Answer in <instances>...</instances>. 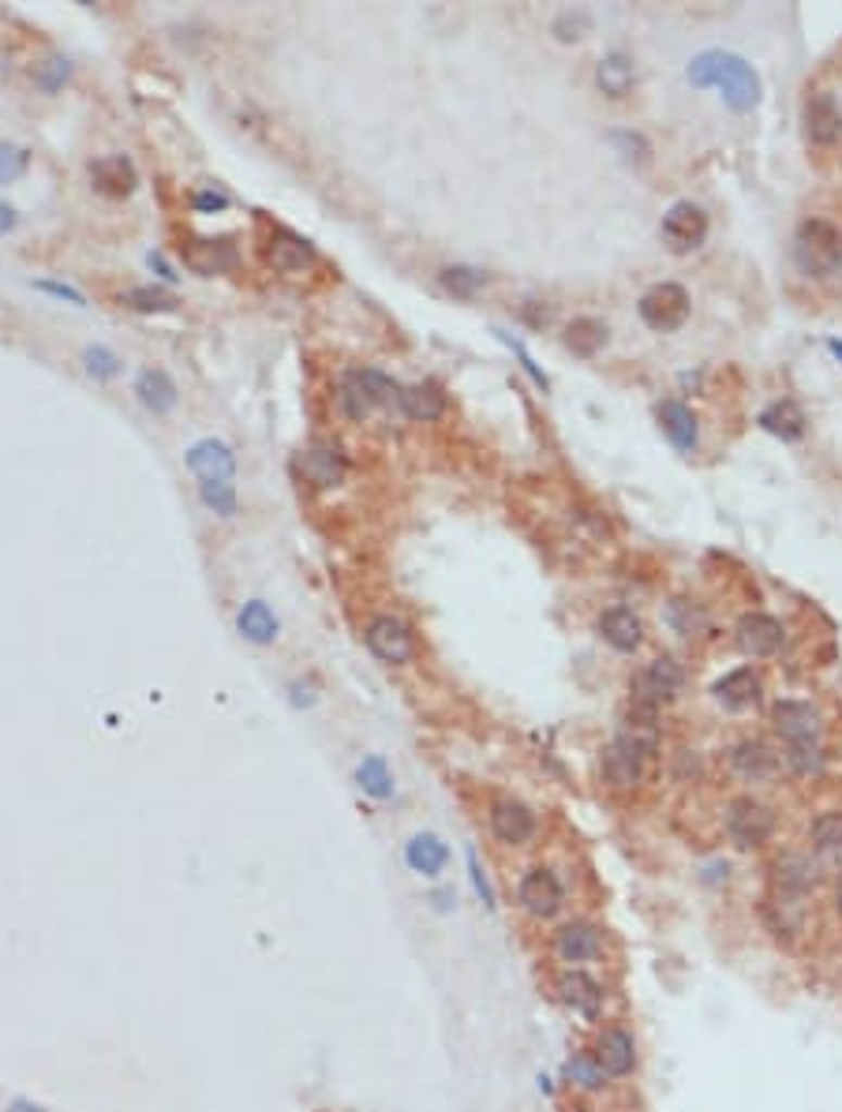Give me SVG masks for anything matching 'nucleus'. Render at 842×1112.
I'll list each match as a JSON object with an SVG mask.
<instances>
[{
    "label": "nucleus",
    "mask_w": 842,
    "mask_h": 1112,
    "mask_svg": "<svg viewBox=\"0 0 842 1112\" xmlns=\"http://www.w3.org/2000/svg\"><path fill=\"white\" fill-rule=\"evenodd\" d=\"M686 75L693 87H719L722 101H727L734 113H753V109L761 105V75H756L753 64L738 53L707 49V53L693 57Z\"/></svg>",
    "instance_id": "obj_1"
},
{
    "label": "nucleus",
    "mask_w": 842,
    "mask_h": 1112,
    "mask_svg": "<svg viewBox=\"0 0 842 1112\" xmlns=\"http://www.w3.org/2000/svg\"><path fill=\"white\" fill-rule=\"evenodd\" d=\"M794 263L805 277L842 274V233L828 217H805L794 233Z\"/></svg>",
    "instance_id": "obj_2"
},
{
    "label": "nucleus",
    "mask_w": 842,
    "mask_h": 1112,
    "mask_svg": "<svg viewBox=\"0 0 842 1112\" xmlns=\"http://www.w3.org/2000/svg\"><path fill=\"white\" fill-rule=\"evenodd\" d=\"M637 311H640V318H644L648 330L674 334V330H681V326L689 323L693 300H689V292L681 289L678 282H659V285H652L644 297H640Z\"/></svg>",
    "instance_id": "obj_3"
},
{
    "label": "nucleus",
    "mask_w": 842,
    "mask_h": 1112,
    "mask_svg": "<svg viewBox=\"0 0 842 1112\" xmlns=\"http://www.w3.org/2000/svg\"><path fill=\"white\" fill-rule=\"evenodd\" d=\"M681 686H686V671H681V663L670 660V655L652 660L648 667H640L633 674V682H629V689H633V704L652 708V712H659L663 704L674 701V697L681 694Z\"/></svg>",
    "instance_id": "obj_4"
},
{
    "label": "nucleus",
    "mask_w": 842,
    "mask_h": 1112,
    "mask_svg": "<svg viewBox=\"0 0 842 1112\" xmlns=\"http://www.w3.org/2000/svg\"><path fill=\"white\" fill-rule=\"evenodd\" d=\"M659 236L674 255H689V251H696L707 240V214L689 199L674 202L667 214H663Z\"/></svg>",
    "instance_id": "obj_5"
},
{
    "label": "nucleus",
    "mask_w": 842,
    "mask_h": 1112,
    "mask_svg": "<svg viewBox=\"0 0 842 1112\" xmlns=\"http://www.w3.org/2000/svg\"><path fill=\"white\" fill-rule=\"evenodd\" d=\"M727 832L738 847H761V842L771 839L775 832V813L756 798H734L727 805Z\"/></svg>",
    "instance_id": "obj_6"
},
{
    "label": "nucleus",
    "mask_w": 842,
    "mask_h": 1112,
    "mask_svg": "<svg viewBox=\"0 0 842 1112\" xmlns=\"http://www.w3.org/2000/svg\"><path fill=\"white\" fill-rule=\"evenodd\" d=\"M517 899H520V907H525V914H532L543 922V917H554L562 910V903H566V888H562V880L551 870L536 865V870H528L525 876H520Z\"/></svg>",
    "instance_id": "obj_7"
},
{
    "label": "nucleus",
    "mask_w": 842,
    "mask_h": 1112,
    "mask_svg": "<svg viewBox=\"0 0 842 1112\" xmlns=\"http://www.w3.org/2000/svg\"><path fill=\"white\" fill-rule=\"evenodd\" d=\"M367 648L378 655L382 663H409L412 655H416V640H412V629L404 626L401 619H393V614H378V619H370L367 622Z\"/></svg>",
    "instance_id": "obj_8"
},
{
    "label": "nucleus",
    "mask_w": 842,
    "mask_h": 1112,
    "mask_svg": "<svg viewBox=\"0 0 842 1112\" xmlns=\"http://www.w3.org/2000/svg\"><path fill=\"white\" fill-rule=\"evenodd\" d=\"M648 749L644 746H637L629 735H618L606 746V753H603V775L611 779V787H618V790H633L640 787V779H644V761H648Z\"/></svg>",
    "instance_id": "obj_9"
},
{
    "label": "nucleus",
    "mask_w": 842,
    "mask_h": 1112,
    "mask_svg": "<svg viewBox=\"0 0 842 1112\" xmlns=\"http://www.w3.org/2000/svg\"><path fill=\"white\" fill-rule=\"evenodd\" d=\"M554 997H558L562 1008L577 1011V1015L600 1019L606 992H603V985L595 982V977L588 974V971H573V966H569V971H562L558 977H554Z\"/></svg>",
    "instance_id": "obj_10"
},
{
    "label": "nucleus",
    "mask_w": 842,
    "mask_h": 1112,
    "mask_svg": "<svg viewBox=\"0 0 842 1112\" xmlns=\"http://www.w3.org/2000/svg\"><path fill=\"white\" fill-rule=\"evenodd\" d=\"M487 821H491L494 839L505 842V847H525V842L536 839L539 828L536 813L525 802H517V798H499L491 805V813H487Z\"/></svg>",
    "instance_id": "obj_11"
},
{
    "label": "nucleus",
    "mask_w": 842,
    "mask_h": 1112,
    "mask_svg": "<svg viewBox=\"0 0 842 1112\" xmlns=\"http://www.w3.org/2000/svg\"><path fill=\"white\" fill-rule=\"evenodd\" d=\"M592 1057H595V1064H600L603 1072H606V1078L633 1075V1067H637V1041H633V1034L621 1030V1026H606V1030H600V1038H595V1045H592Z\"/></svg>",
    "instance_id": "obj_12"
},
{
    "label": "nucleus",
    "mask_w": 842,
    "mask_h": 1112,
    "mask_svg": "<svg viewBox=\"0 0 842 1112\" xmlns=\"http://www.w3.org/2000/svg\"><path fill=\"white\" fill-rule=\"evenodd\" d=\"M805 139L813 147H835L842 139V109L828 90L805 98Z\"/></svg>",
    "instance_id": "obj_13"
},
{
    "label": "nucleus",
    "mask_w": 842,
    "mask_h": 1112,
    "mask_svg": "<svg viewBox=\"0 0 842 1112\" xmlns=\"http://www.w3.org/2000/svg\"><path fill=\"white\" fill-rule=\"evenodd\" d=\"M738 645H741V652L753 655V660H768V655H775L787 645V629H782V622L771 619V614L753 611L738 622Z\"/></svg>",
    "instance_id": "obj_14"
},
{
    "label": "nucleus",
    "mask_w": 842,
    "mask_h": 1112,
    "mask_svg": "<svg viewBox=\"0 0 842 1112\" xmlns=\"http://www.w3.org/2000/svg\"><path fill=\"white\" fill-rule=\"evenodd\" d=\"M771 723L787 746H802V741H820V715H816L813 704L805 701H779L771 708Z\"/></svg>",
    "instance_id": "obj_15"
},
{
    "label": "nucleus",
    "mask_w": 842,
    "mask_h": 1112,
    "mask_svg": "<svg viewBox=\"0 0 842 1112\" xmlns=\"http://www.w3.org/2000/svg\"><path fill=\"white\" fill-rule=\"evenodd\" d=\"M554 951L562 963H592L603 955V933L592 922H566L554 933Z\"/></svg>",
    "instance_id": "obj_16"
},
{
    "label": "nucleus",
    "mask_w": 842,
    "mask_h": 1112,
    "mask_svg": "<svg viewBox=\"0 0 842 1112\" xmlns=\"http://www.w3.org/2000/svg\"><path fill=\"white\" fill-rule=\"evenodd\" d=\"M188 468L199 476V484H229L236 472V458L225 442L217 438H202L188 450Z\"/></svg>",
    "instance_id": "obj_17"
},
{
    "label": "nucleus",
    "mask_w": 842,
    "mask_h": 1112,
    "mask_svg": "<svg viewBox=\"0 0 842 1112\" xmlns=\"http://www.w3.org/2000/svg\"><path fill=\"white\" fill-rule=\"evenodd\" d=\"M730 769H734L745 783H768L779 775V753L761 738H745L730 753Z\"/></svg>",
    "instance_id": "obj_18"
},
{
    "label": "nucleus",
    "mask_w": 842,
    "mask_h": 1112,
    "mask_svg": "<svg viewBox=\"0 0 842 1112\" xmlns=\"http://www.w3.org/2000/svg\"><path fill=\"white\" fill-rule=\"evenodd\" d=\"M266 263L274 266L277 274H303V270L315 263V248L297 233L274 229V236L266 240Z\"/></svg>",
    "instance_id": "obj_19"
},
{
    "label": "nucleus",
    "mask_w": 842,
    "mask_h": 1112,
    "mask_svg": "<svg viewBox=\"0 0 842 1112\" xmlns=\"http://www.w3.org/2000/svg\"><path fill=\"white\" fill-rule=\"evenodd\" d=\"M715 701H719L727 712H745V708H753L756 701H761V674H756L753 667H738V671H730V674H722L719 682H715Z\"/></svg>",
    "instance_id": "obj_20"
},
{
    "label": "nucleus",
    "mask_w": 842,
    "mask_h": 1112,
    "mask_svg": "<svg viewBox=\"0 0 842 1112\" xmlns=\"http://www.w3.org/2000/svg\"><path fill=\"white\" fill-rule=\"evenodd\" d=\"M184 263L202 277H214L236 266V248L229 240H199V236H191L184 243Z\"/></svg>",
    "instance_id": "obj_21"
},
{
    "label": "nucleus",
    "mask_w": 842,
    "mask_h": 1112,
    "mask_svg": "<svg viewBox=\"0 0 842 1112\" xmlns=\"http://www.w3.org/2000/svg\"><path fill=\"white\" fill-rule=\"evenodd\" d=\"M633 83H637L633 57L621 53V49H611V53H606L603 61L595 64V87H600L606 98H614V101L629 98Z\"/></svg>",
    "instance_id": "obj_22"
},
{
    "label": "nucleus",
    "mask_w": 842,
    "mask_h": 1112,
    "mask_svg": "<svg viewBox=\"0 0 842 1112\" xmlns=\"http://www.w3.org/2000/svg\"><path fill=\"white\" fill-rule=\"evenodd\" d=\"M655 416H659L663 435H667L681 453H693L696 450V442H701V427H696V416H693V409H689V404L663 401L659 409H655Z\"/></svg>",
    "instance_id": "obj_23"
},
{
    "label": "nucleus",
    "mask_w": 842,
    "mask_h": 1112,
    "mask_svg": "<svg viewBox=\"0 0 842 1112\" xmlns=\"http://www.w3.org/2000/svg\"><path fill=\"white\" fill-rule=\"evenodd\" d=\"M600 634L618 652H637L640 640H644V626L629 607H611V611L600 614Z\"/></svg>",
    "instance_id": "obj_24"
},
{
    "label": "nucleus",
    "mask_w": 842,
    "mask_h": 1112,
    "mask_svg": "<svg viewBox=\"0 0 842 1112\" xmlns=\"http://www.w3.org/2000/svg\"><path fill=\"white\" fill-rule=\"evenodd\" d=\"M90 180H95V188L101 191V196L124 199L135 188V165L124 154L98 158V162L90 165Z\"/></svg>",
    "instance_id": "obj_25"
},
{
    "label": "nucleus",
    "mask_w": 842,
    "mask_h": 1112,
    "mask_svg": "<svg viewBox=\"0 0 842 1112\" xmlns=\"http://www.w3.org/2000/svg\"><path fill=\"white\" fill-rule=\"evenodd\" d=\"M404 862L419 876H438L445 870V862H450V847H445L435 832H419V836H412L409 847H404Z\"/></svg>",
    "instance_id": "obj_26"
},
{
    "label": "nucleus",
    "mask_w": 842,
    "mask_h": 1112,
    "mask_svg": "<svg viewBox=\"0 0 842 1112\" xmlns=\"http://www.w3.org/2000/svg\"><path fill=\"white\" fill-rule=\"evenodd\" d=\"M756 424H761L768 435L782 438V442H797V438L805 435V412L797 409V401L782 398V401L768 404V409L756 416Z\"/></svg>",
    "instance_id": "obj_27"
},
{
    "label": "nucleus",
    "mask_w": 842,
    "mask_h": 1112,
    "mask_svg": "<svg viewBox=\"0 0 842 1112\" xmlns=\"http://www.w3.org/2000/svg\"><path fill=\"white\" fill-rule=\"evenodd\" d=\"M303 476H307L315 487H334V484H341V479H344V458H341V450H337V446H330V442L311 446V450L303 453Z\"/></svg>",
    "instance_id": "obj_28"
},
{
    "label": "nucleus",
    "mask_w": 842,
    "mask_h": 1112,
    "mask_svg": "<svg viewBox=\"0 0 842 1112\" xmlns=\"http://www.w3.org/2000/svg\"><path fill=\"white\" fill-rule=\"evenodd\" d=\"M401 412L412 420H438L445 412V393L438 383L401 386Z\"/></svg>",
    "instance_id": "obj_29"
},
{
    "label": "nucleus",
    "mask_w": 842,
    "mask_h": 1112,
    "mask_svg": "<svg viewBox=\"0 0 842 1112\" xmlns=\"http://www.w3.org/2000/svg\"><path fill=\"white\" fill-rule=\"evenodd\" d=\"M135 393H139V401L147 404L150 412H158V416L176 404V383L165 375L162 367L139 371V378H135Z\"/></svg>",
    "instance_id": "obj_30"
},
{
    "label": "nucleus",
    "mask_w": 842,
    "mask_h": 1112,
    "mask_svg": "<svg viewBox=\"0 0 842 1112\" xmlns=\"http://www.w3.org/2000/svg\"><path fill=\"white\" fill-rule=\"evenodd\" d=\"M236 626H240V634L251 640V645H274L277 640V614L269 611V607L263 600H248L240 607V614H236Z\"/></svg>",
    "instance_id": "obj_31"
},
{
    "label": "nucleus",
    "mask_w": 842,
    "mask_h": 1112,
    "mask_svg": "<svg viewBox=\"0 0 842 1112\" xmlns=\"http://www.w3.org/2000/svg\"><path fill=\"white\" fill-rule=\"evenodd\" d=\"M808 842L824 862H842V813H820L808 824Z\"/></svg>",
    "instance_id": "obj_32"
},
{
    "label": "nucleus",
    "mask_w": 842,
    "mask_h": 1112,
    "mask_svg": "<svg viewBox=\"0 0 842 1112\" xmlns=\"http://www.w3.org/2000/svg\"><path fill=\"white\" fill-rule=\"evenodd\" d=\"M606 345V326L600 323V318H592V315H585V318H573V323L566 326V349L573 352V357H595Z\"/></svg>",
    "instance_id": "obj_33"
},
{
    "label": "nucleus",
    "mask_w": 842,
    "mask_h": 1112,
    "mask_svg": "<svg viewBox=\"0 0 842 1112\" xmlns=\"http://www.w3.org/2000/svg\"><path fill=\"white\" fill-rule=\"evenodd\" d=\"M356 787L364 790L367 798H378V802L393 795V775H390V769H386L382 757H364V761H360Z\"/></svg>",
    "instance_id": "obj_34"
},
{
    "label": "nucleus",
    "mask_w": 842,
    "mask_h": 1112,
    "mask_svg": "<svg viewBox=\"0 0 842 1112\" xmlns=\"http://www.w3.org/2000/svg\"><path fill=\"white\" fill-rule=\"evenodd\" d=\"M337 404H341V412L349 420H364L370 409H375V401H370V393H367V386H364V378H360V371H349V375L341 378V390H337Z\"/></svg>",
    "instance_id": "obj_35"
},
{
    "label": "nucleus",
    "mask_w": 842,
    "mask_h": 1112,
    "mask_svg": "<svg viewBox=\"0 0 842 1112\" xmlns=\"http://www.w3.org/2000/svg\"><path fill=\"white\" fill-rule=\"evenodd\" d=\"M562 1075H566L573 1086L588 1090V1094H595V1090H603V1086H606V1072H603L600 1064H595L592 1052H577V1057H569L566 1067H562Z\"/></svg>",
    "instance_id": "obj_36"
},
{
    "label": "nucleus",
    "mask_w": 842,
    "mask_h": 1112,
    "mask_svg": "<svg viewBox=\"0 0 842 1112\" xmlns=\"http://www.w3.org/2000/svg\"><path fill=\"white\" fill-rule=\"evenodd\" d=\"M438 282H442V289L453 292V297L472 300L487 285V274L476 266H445L442 274H438Z\"/></svg>",
    "instance_id": "obj_37"
},
{
    "label": "nucleus",
    "mask_w": 842,
    "mask_h": 1112,
    "mask_svg": "<svg viewBox=\"0 0 842 1112\" xmlns=\"http://www.w3.org/2000/svg\"><path fill=\"white\" fill-rule=\"evenodd\" d=\"M667 622H670L674 629H678L681 637H693L696 629L707 626V614H704V607H696V603H689V600H670Z\"/></svg>",
    "instance_id": "obj_38"
},
{
    "label": "nucleus",
    "mask_w": 842,
    "mask_h": 1112,
    "mask_svg": "<svg viewBox=\"0 0 842 1112\" xmlns=\"http://www.w3.org/2000/svg\"><path fill=\"white\" fill-rule=\"evenodd\" d=\"M121 300L128 303V308H135V311H173L176 308L173 292L154 289V285H135V289L124 292Z\"/></svg>",
    "instance_id": "obj_39"
},
{
    "label": "nucleus",
    "mask_w": 842,
    "mask_h": 1112,
    "mask_svg": "<svg viewBox=\"0 0 842 1112\" xmlns=\"http://www.w3.org/2000/svg\"><path fill=\"white\" fill-rule=\"evenodd\" d=\"M787 764L797 775H816L824 769V746L820 741H802V746H787Z\"/></svg>",
    "instance_id": "obj_40"
},
{
    "label": "nucleus",
    "mask_w": 842,
    "mask_h": 1112,
    "mask_svg": "<svg viewBox=\"0 0 842 1112\" xmlns=\"http://www.w3.org/2000/svg\"><path fill=\"white\" fill-rule=\"evenodd\" d=\"M360 378H364V386H367V393L375 404H401V386L393 383L390 375L367 367V371H360Z\"/></svg>",
    "instance_id": "obj_41"
},
{
    "label": "nucleus",
    "mask_w": 842,
    "mask_h": 1112,
    "mask_svg": "<svg viewBox=\"0 0 842 1112\" xmlns=\"http://www.w3.org/2000/svg\"><path fill=\"white\" fill-rule=\"evenodd\" d=\"M199 499L206 510L222 513V517H233L236 513V491L233 484H199Z\"/></svg>",
    "instance_id": "obj_42"
},
{
    "label": "nucleus",
    "mask_w": 842,
    "mask_h": 1112,
    "mask_svg": "<svg viewBox=\"0 0 842 1112\" xmlns=\"http://www.w3.org/2000/svg\"><path fill=\"white\" fill-rule=\"evenodd\" d=\"M551 30H554V38H558V41H580L588 30H592V15L580 12V8H577V12H562L558 20L551 23Z\"/></svg>",
    "instance_id": "obj_43"
},
{
    "label": "nucleus",
    "mask_w": 842,
    "mask_h": 1112,
    "mask_svg": "<svg viewBox=\"0 0 842 1112\" xmlns=\"http://www.w3.org/2000/svg\"><path fill=\"white\" fill-rule=\"evenodd\" d=\"M27 165H30L27 150L15 147V142H0V184L20 180V176L27 173Z\"/></svg>",
    "instance_id": "obj_44"
},
{
    "label": "nucleus",
    "mask_w": 842,
    "mask_h": 1112,
    "mask_svg": "<svg viewBox=\"0 0 842 1112\" xmlns=\"http://www.w3.org/2000/svg\"><path fill=\"white\" fill-rule=\"evenodd\" d=\"M67 72H72V67H67L64 57H49V61H41L38 67H34V83H38L46 95H56V90L64 87Z\"/></svg>",
    "instance_id": "obj_45"
},
{
    "label": "nucleus",
    "mask_w": 842,
    "mask_h": 1112,
    "mask_svg": "<svg viewBox=\"0 0 842 1112\" xmlns=\"http://www.w3.org/2000/svg\"><path fill=\"white\" fill-rule=\"evenodd\" d=\"M611 142L621 150V158H626V162H637V165H644L648 154H652L648 139H644V135H637V132H611Z\"/></svg>",
    "instance_id": "obj_46"
},
{
    "label": "nucleus",
    "mask_w": 842,
    "mask_h": 1112,
    "mask_svg": "<svg viewBox=\"0 0 842 1112\" xmlns=\"http://www.w3.org/2000/svg\"><path fill=\"white\" fill-rule=\"evenodd\" d=\"M83 364H87V371L95 378H113L116 371H121V360H116L105 345H90V349L83 352Z\"/></svg>",
    "instance_id": "obj_47"
},
{
    "label": "nucleus",
    "mask_w": 842,
    "mask_h": 1112,
    "mask_svg": "<svg viewBox=\"0 0 842 1112\" xmlns=\"http://www.w3.org/2000/svg\"><path fill=\"white\" fill-rule=\"evenodd\" d=\"M468 873H472V884H476V896L483 899V907H499V899H494V888H491V880H487V873L479 870V858H476V850H468Z\"/></svg>",
    "instance_id": "obj_48"
},
{
    "label": "nucleus",
    "mask_w": 842,
    "mask_h": 1112,
    "mask_svg": "<svg viewBox=\"0 0 842 1112\" xmlns=\"http://www.w3.org/2000/svg\"><path fill=\"white\" fill-rule=\"evenodd\" d=\"M502 341H505V345H510V349H513V352H517L520 367H525V371H528V375H532V383H536V386H543V390H546V386H551V383H546V375H543V371H539V367H536V360H532V357H528V352H525V345H520V341H510V337H505V334H502Z\"/></svg>",
    "instance_id": "obj_49"
},
{
    "label": "nucleus",
    "mask_w": 842,
    "mask_h": 1112,
    "mask_svg": "<svg viewBox=\"0 0 842 1112\" xmlns=\"http://www.w3.org/2000/svg\"><path fill=\"white\" fill-rule=\"evenodd\" d=\"M191 202H196V210H202V214H214V210L229 207V196H222V191H199Z\"/></svg>",
    "instance_id": "obj_50"
},
{
    "label": "nucleus",
    "mask_w": 842,
    "mask_h": 1112,
    "mask_svg": "<svg viewBox=\"0 0 842 1112\" xmlns=\"http://www.w3.org/2000/svg\"><path fill=\"white\" fill-rule=\"evenodd\" d=\"M38 289H41V292H53V297H61V300H72V303H79V308H83V297L72 289V285H61V282H38Z\"/></svg>",
    "instance_id": "obj_51"
},
{
    "label": "nucleus",
    "mask_w": 842,
    "mask_h": 1112,
    "mask_svg": "<svg viewBox=\"0 0 842 1112\" xmlns=\"http://www.w3.org/2000/svg\"><path fill=\"white\" fill-rule=\"evenodd\" d=\"M15 222H20V217H15V210L8 207V202H0V236L12 233V229H15Z\"/></svg>",
    "instance_id": "obj_52"
},
{
    "label": "nucleus",
    "mask_w": 842,
    "mask_h": 1112,
    "mask_svg": "<svg viewBox=\"0 0 842 1112\" xmlns=\"http://www.w3.org/2000/svg\"><path fill=\"white\" fill-rule=\"evenodd\" d=\"M150 266H154V270H158V274H162V277H165V282H173V277H176V274H173V270H168V266H165V259H162V255H150Z\"/></svg>",
    "instance_id": "obj_53"
},
{
    "label": "nucleus",
    "mask_w": 842,
    "mask_h": 1112,
    "mask_svg": "<svg viewBox=\"0 0 842 1112\" xmlns=\"http://www.w3.org/2000/svg\"><path fill=\"white\" fill-rule=\"evenodd\" d=\"M8 1112H46L41 1105H34V1101H12V1109Z\"/></svg>",
    "instance_id": "obj_54"
},
{
    "label": "nucleus",
    "mask_w": 842,
    "mask_h": 1112,
    "mask_svg": "<svg viewBox=\"0 0 842 1112\" xmlns=\"http://www.w3.org/2000/svg\"><path fill=\"white\" fill-rule=\"evenodd\" d=\"M828 349H831V357H835L839 364H842V341H839V337H831V341H828Z\"/></svg>",
    "instance_id": "obj_55"
},
{
    "label": "nucleus",
    "mask_w": 842,
    "mask_h": 1112,
    "mask_svg": "<svg viewBox=\"0 0 842 1112\" xmlns=\"http://www.w3.org/2000/svg\"><path fill=\"white\" fill-rule=\"evenodd\" d=\"M835 903H839V914H842V876H839V888H835Z\"/></svg>",
    "instance_id": "obj_56"
}]
</instances>
